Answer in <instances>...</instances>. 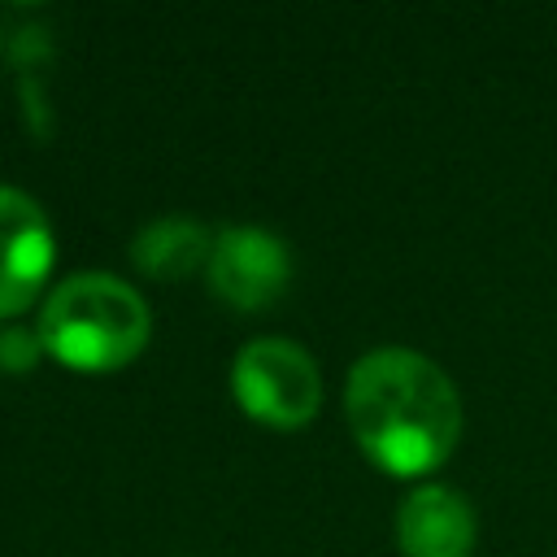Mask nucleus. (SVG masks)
I'll return each mask as SVG.
<instances>
[{"mask_svg": "<svg viewBox=\"0 0 557 557\" xmlns=\"http://www.w3.org/2000/svg\"><path fill=\"white\" fill-rule=\"evenodd\" d=\"M209 287L235 309H265L287 292L292 252L274 231L261 226H226L213 235L209 252Z\"/></svg>", "mask_w": 557, "mask_h": 557, "instance_id": "20e7f679", "label": "nucleus"}, {"mask_svg": "<svg viewBox=\"0 0 557 557\" xmlns=\"http://www.w3.org/2000/svg\"><path fill=\"white\" fill-rule=\"evenodd\" d=\"M52 257L57 248L44 209L26 191L0 183V318L35 305L52 274Z\"/></svg>", "mask_w": 557, "mask_h": 557, "instance_id": "39448f33", "label": "nucleus"}, {"mask_svg": "<svg viewBox=\"0 0 557 557\" xmlns=\"http://www.w3.org/2000/svg\"><path fill=\"white\" fill-rule=\"evenodd\" d=\"M231 392L252 422L296 431L322 405V374L313 357L283 335L248 339L231 361Z\"/></svg>", "mask_w": 557, "mask_h": 557, "instance_id": "7ed1b4c3", "label": "nucleus"}, {"mask_svg": "<svg viewBox=\"0 0 557 557\" xmlns=\"http://www.w3.org/2000/svg\"><path fill=\"white\" fill-rule=\"evenodd\" d=\"M344 413L357 448L396 479L431 474L461 435L453 379L431 357L396 344L357 357L344 383Z\"/></svg>", "mask_w": 557, "mask_h": 557, "instance_id": "f257e3e1", "label": "nucleus"}, {"mask_svg": "<svg viewBox=\"0 0 557 557\" xmlns=\"http://www.w3.org/2000/svg\"><path fill=\"white\" fill-rule=\"evenodd\" d=\"M39 352H44L39 331H4L0 335V366L4 370H26V366H35Z\"/></svg>", "mask_w": 557, "mask_h": 557, "instance_id": "6e6552de", "label": "nucleus"}, {"mask_svg": "<svg viewBox=\"0 0 557 557\" xmlns=\"http://www.w3.org/2000/svg\"><path fill=\"white\" fill-rule=\"evenodd\" d=\"M152 335V313L144 296L104 270H83L61 278L39 313L44 352L70 370H117L144 352Z\"/></svg>", "mask_w": 557, "mask_h": 557, "instance_id": "f03ea898", "label": "nucleus"}, {"mask_svg": "<svg viewBox=\"0 0 557 557\" xmlns=\"http://www.w3.org/2000/svg\"><path fill=\"white\" fill-rule=\"evenodd\" d=\"M396 544L405 557H470L474 509L461 492L444 483L409 487L396 509Z\"/></svg>", "mask_w": 557, "mask_h": 557, "instance_id": "423d86ee", "label": "nucleus"}, {"mask_svg": "<svg viewBox=\"0 0 557 557\" xmlns=\"http://www.w3.org/2000/svg\"><path fill=\"white\" fill-rule=\"evenodd\" d=\"M209 252H213V235L191 218H157L131 239L135 270L161 283L187 278L191 270L209 265Z\"/></svg>", "mask_w": 557, "mask_h": 557, "instance_id": "0eeeda50", "label": "nucleus"}]
</instances>
